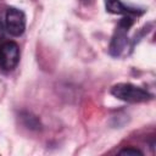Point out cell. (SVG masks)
<instances>
[{"label": "cell", "mask_w": 156, "mask_h": 156, "mask_svg": "<svg viewBox=\"0 0 156 156\" xmlns=\"http://www.w3.org/2000/svg\"><path fill=\"white\" fill-rule=\"evenodd\" d=\"M5 29L13 37H20L26 30V16L15 7H9L5 15Z\"/></svg>", "instance_id": "4"}, {"label": "cell", "mask_w": 156, "mask_h": 156, "mask_svg": "<svg viewBox=\"0 0 156 156\" xmlns=\"http://www.w3.org/2000/svg\"><path fill=\"white\" fill-rule=\"evenodd\" d=\"M106 10L115 15H123V16H139L144 11H139L138 9L129 7L124 5L121 0H105Z\"/></svg>", "instance_id": "5"}, {"label": "cell", "mask_w": 156, "mask_h": 156, "mask_svg": "<svg viewBox=\"0 0 156 156\" xmlns=\"http://www.w3.org/2000/svg\"><path fill=\"white\" fill-rule=\"evenodd\" d=\"M4 29H5V28H4V24L0 22V38H2V34H4Z\"/></svg>", "instance_id": "8"}, {"label": "cell", "mask_w": 156, "mask_h": 156, "mask_svg": "<svg viewBox=\"0 0 156 156\" xmlns=\"http://www.w3.org/2000/svg\"><path fill=\"white\" fill-rule=\"evenodd\" d=\"M119 155H127V156H143V152L138 149H134V147H126V149H122L119 152Z\"/></svg>", "instance_id": "7"}, {"label": "cell", "mask_w": 156, "mask_h": 156, "mask_svg": "<svg viewBox=\"0 0 156 156\" xmlns=\"http://www.w3.org/2000/svg\"><path fill=\"white\" fill-rule=\"evenodd\" d=\"M134 23L133 16H124L119 23L116 27V30L113 33L111 44H110V54L113 56H119L122 54V51L126 49L127 43H128V30L132 27V24Z\"/></svg>", "instance_id": "2"}, {"label": "cell", "mask_w": 156, "mask_h": 156, "mask_svg": "<svg viewBox=\"0 0 156 156\" xmlns=\"http://www.w3.org/2000/svg\"><path fill=\"white\" fill-rule=\"evenodd\" d=\"M23 119H24V123L28 128H32V129H38L39 128V121L37 117L34 116H30V115H24L23 116Z\"/></svg>", "instance_id": "6"}, {"label": "cell", "mask_w": 156, "mask_h": 156, "mask_svg": "<svg viewBox=\"0 0 156 156\" xmlns=\"http://www.w3.org/2000/svg\"><path fill=\"white\" fill-rule=\"evenodd\" d=\"M20 62V46L15 41H4L0 45V68L12 71Z\"/></svg>", "instance_id": "3"}, {"label": "cell", "mask_w": 156, "mask_h": 156, "mask_svg": "<svg viewBox=\"0 0 156 156\" xmlns=\"http://www.w3.org/2000/svg\"><path fill=\"white\" fill-rule=\"evenodd\" d=\"M111 94L118 100L130 102V104L146 102L154 98L152 94H150L147 90L130 83H118L113 85L111 88Z\"/></svg>", "instance_id": "1"}]
</instances>
